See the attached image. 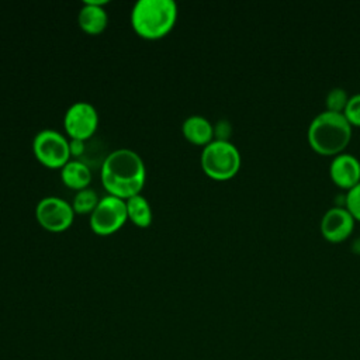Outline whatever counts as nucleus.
<instances>
[{
    "mask_svg": "<svg viewBox=\"0 0 360 360\" xmlns=\"http://www.w3.org/2000/svg\"><path fill=\"white\" fill-rule=\"evenodd\" d=\"M146 179L142 158L132 149L112 150L101 165V181L108 194L124 200L139 194Z\"/></svg>",
    "mask_w": 360,
    "mask_h": 360,
    "instance_id": "f257e3e1",
    "label": "nucleus"
},
{
    "mask_svg": "<svg viewBox=\"0 0 360 360\" xmlns=\"http://www.w3.org/2000/svg\"><path fill=\"white\" fill-rule=\"evenodd\" d=\"M352 138V124L343 112L325 110L314 117L308 127L311 148L322 155H338Z\"/></svg>",
    "mask_w": 360,
    "mask_h": 360,
    "instance_id": "f03ea898",
    "label": "nucleus"
},
{
    "mask_svg": "<svg viewBox=\"0 0 360 360\" xmlns=\"http://www.w3.org/2000/svg\"><path fill=\"white\" fill-rule=\"evenodd\" d=\"M177 20L174 0H138L131 11V22L138 35L146 39L165 37Z\"/></svg>",
    "mask_w": 360,
    "mask_h": 360,
    "instance_id": "7ed1b4c3",
    "label": "nucleus"
},
{
    "mask_svg": "<svg viewBox=\"0 0 360 360\" xmlns=\"http://www.w3.org/2000/svg\"><path fill=\"white\" fill-rule=\"evenodd\" d=\"M202 170L215 180L232 177L240 166V153L229 141L212 139L201 152Z\"/></svg>",
    "mask_w": 360,
    "mask_h": 360,
    "instance_id": "20e7f679",
    "label": "nucleus"
},
{
    "mask_svg": "<svg viewBox=\"0 0 360 360\" xmlns=\"http://www.w3.org/2000/svg\"><path fill=\"white\" fill-rule=\"evenodd\" d=\"M128 218L127 201L121 197L107 194L90 214V226L96 233L108 235L120 229Z\"/></svg>",
    "mask_w": 360,
    "mask_h": 360,
    "instance_id": "39448f33",
    "label": "nucleus"
},
{
    "mask_svg": "<svg viewBox=\"0 0 360 360\" xmlns=\"http://www.w3.org/2000/svg\"><path fill=\"white\" fill-rule=\"evenodd\" d=\"M32 149L37 159L49 167H62L70 158L68 139L51 128L37 132L32 141Z\"/></svg>",
    "mask_w": 360,
    "mask_h": 360,
    "instance_id": "423d86ee",
    "label": "nucleus"
},
{
    "mask_svg": "<svg viewBox=\"0 0 360 360\" xmlns=\"http://www.w3.org/2000/svg\"><path fill=\"white\" fill-rule=\"evenodd\" d=\"M35 217L44 228L59 232L72 225L75 210L66 200L56 195H48L38 201L35 207Z\"/></svg>",
    "mask_w": 360,
    "mask_h": 360,
    "instance_id": "0eeeda50",
    "label": "nucleus"
},
{
    "mask_svg": "<svg viewBox=\"0 0 360 360\" xmlns=\"http://www.w3.org/2000/svg\"><path fill=\"white\" fill-rule=\"evenodd\" d=\"M63 125L72 139L90 138L98 125V112L91 103L76 101L65 112Z\"/></svg>",
    "mask_w": 360,
    "mask_h": 360,
    "instance_id": "6e6552de",
    "label": "nucleus"
},
{
    "mask_svg": "<svg viewBox=\"0 0 360 360\" xmlns=\"http://www.w3.org/2000/svg\"><path fill=\"white\" fill-rule=\"evenodd\" d=\"M354 228V217L346 207L329 208L321 219V232L330 242H340L350 236Z\"/></svg>",
    "mask_w": 360,
    "mask_h": 360,
    "instance_id": "1a4fd4ad",
    "label": "nucleus"
},
{
    "mask_svg": "<svg viewBox=\"0 0 360 360\" xmlns=\"http://www.w3.org/2000/svg\"><path fill=\"white\" fill-rule=\"evenodd\" d=\"M335 184L342 188H352L360 181V160L350 153H338L329 166Z\"/></svg>",
    "mask_w": 360,
    "mask_h": 360,
    "instance_id": "9d476101",
    "label": "nucleus"
},
{
    "mask_svg": "<svg viewBox=\"0 0 360 360\" xmlns=\"http://www.w3.org/2000/svg\"><path fill=\"white\" fill-rule=\"evenodd\" d=\"M108 3V0H84L83 7L79 11V25L87 34H100L108 22L107 11L103 4Z\"/></svg>",
    "mask_w": 360,
    "mask_h": 360,
    "instance_id": "9b49d317",
    "label": "nucleus"
},
{
    "mask_svg": "<svg viewBox=\"0 0 360 360\" xmlns=\"http://www.w3.org/2000/svg\"><path fill=\"white\" fill-rule=\"evenodd\" d=\"M183 135L193 143L207 145L212 141L214 125L202 115L193 114L187 117L181 124Z\"/></svg>",
    "mask_w": 360,
    "mask_h": 360,
    "instance_id": "f8f14e48",
    "label": "nucleus"
},
{
    "mask_svg": "<svg viewBox=\"0 0 360 360\" xmlns=\"http://www.w3.org/2000/svg\"><path fill=\"white\" fill-rule=\"evenodd\" d=\"M62 181L76 190L86 188L91 180V172L89 166L79 159H69L60 169Z\"/></svg>",
    "mask_w": 360,
    "mask_h": 360,
    "instance_id": "ddd939ff",
    "label": "nucleus"
},
{
    "mask_svg": "<svg viewBox=\"0 0 360 360\" xmlns=\"http://www.w3.org/2000/svg\"><path fill=\"white\" fill-rule=\"evenodd\" d=\"M125 201H127L128 218L141 228L149 226L152 222V208L148 200L139 193L127 198Z\"/></svg>",
    "mask_w": 360,
    "mask_h": 360,
    "instance_id": "4468645a",
    "label": "nucleus"
},
{
    "mask_svg": "<svg viewBox=\"0 0 360 360\" xmlns=\"http://www.w3.org/2000/svg\"><path fill=\"white\" fill-rule=\"evenodd\" d=\"M98 195L97 193L90 188V187H86V188H82V190H77V193L75 194L73 197V210L77 214H91V211L96 208V205L98 204Z\"/></svg>",
    "mask_w": 360,
    "mask_h": 360,
    "instance_id": "2eb2a0df",
    "label": "nucleus"
},
{
    "mask_svg": "<svg viewBox=\"0 0 360 360\" xmlns=\"http://www.w3.org/2000/svg\"><path fill=\"white\" fill-rule=\"evenodd\" d=\"M349 96L345 89L342 87H333L328 91L325 103H326V110L329 111H336V112H343L346 104H347Z\"/></svg>",
    "mask_w": 360,
    "mask_h": 360,
    "instance_id": "dca6fc26",
    "label": "nucleus"
},
{
    "mask_svg": "<svg viewBox=\"0 0 360 360\" xmlns=\"http://www.w3.org/2000/svg\"><path fill=\"white\" fill-rule=\"evenodd\" d=\"M343 114L352 125H360V93L349 97Z\"/></svg>",
    "mask_w": 360,
    "mask_h": 360,
    "instance_id": "f3484780",
    "label": "nucleus"
},
{
    "mask_svg": "<svg viewBox=\"0 0 360 360\" xmlns=\"http://www.w3.org/2000/svg\"><path fill=\"white\" fill-rule=\"evenodd\" d=\"M346 208L354 217V219H360V181L349 188L345 198Z\"/></svg>",
    "mask_w": 360,
    "mask_h": 360,
    "instance_id": "a211bd4d",
    "label": "nucleus"
},
{
    "mask_svg": "<svg viewBox=\"0 0 360 360\" xmlns=\"http://www.w3.org/2000/svg\"><path fill=\"white\" fill-rule=\"evenodd\" d=\"M231 132H232V125L228 120L222 118V120H218L217 124L214 125V135H215V139H219V141H229V136H231Z\"/></svg>",
    "mask_w": 360,
    "mask_h": 360,
    "instance_id": "6ab92c4d",
    "label": "nucleus"
},
{
    "mask_svg": "<svg viewBox=\"0 0 360 360\" xmlns=\"http://www.w3.org/2000/svg\"><path fill=\"white\" fill-rule=\"evenodd\" d=\"M84 141H82V139H72L70 142H69V148H70V155H73V156H80L82 153H83V150H84V143H83Z\"/></svg>",
    "mask_w": 360,
    "mask_h": 360,
    "instance_id": "aec40b11",
    "label": "nucleus"
},
{
    "mask_svg": "<svg viewBox=\"0 0 360 360\" xmlns=\"http://www.w3.org/2000/svg\"><path fill=\"white\" fill-rule=\"evenodd\" d=\"M352 250L356 252V253H360V238H356V239L352 242Z\"/></svg>",
    "mask_w": 360,
    "mask_h": 360,
    "instance_id": "412c9836",
    "label": "nucleus"
}]
</instances>
